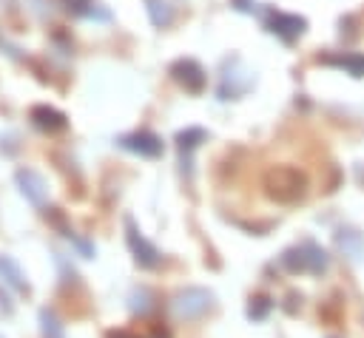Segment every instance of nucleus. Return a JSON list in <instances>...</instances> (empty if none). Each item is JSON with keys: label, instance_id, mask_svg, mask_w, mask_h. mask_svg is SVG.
<instances>
[{"label": "nucleus", "instance_id": "f257e3e1", "mask_svg": "<svg viewBox=\"0 0 364 338\" xmlns=\"http://www.w3.org/2000/svg\"><path fill=\"white\" fill-rule=\"evenodd\" d=\"M264 187L276 202H296L304 196L307 179L296 168H273L264 176Z\"/></svg>", "mask_w": 364, "mask_h": 338}, {"label": "nucleus", "instance_id": "0eeeda50", "mask_svg": "<svg viewBox=\"0 0 364 338\" xmlns=\"http://www.w3.org/2000/svg\"><path fill=\"white\" fill-rule=\"evenodd\" d=\"M336 244H338V250H341L350 261H358V258L364 256V236H361L358 230H353V227H341V230L336 233Z\"/></svg>", "mask_w": 364, "mask_h": 338}, {"label": "nucleus", "instance_id": "6e6552de", "mask_svg": "<svg viewBox=\"0 0 364 338\" xmlns=\"http://www.w3.org/2000/svg\"><path fill=\"white\" fill-rule=\"evenodd\" d=\"M31 119H34V125L37 128H43V131H65V116L60 114V111H54V108H48V105H34L31 108Z\"/></svg>", "mask_w": 364, "mask_h": 338}, {"label": "nucleus", "instance_id": "f8f14e48", "mask_svg": "<svg viewBox=\"0 0 364 338\" xmlns=\"http://www.w3.org/2000/svg\"><path fill=\"white\" fill-rule=\"evenodd\" d=\"M199 139H205V131H199V128H188V131H182L179 136H176V142H179V148L185 151H191L193 145H199Z\"/></svg>", "mask_w": 364, "mask_h": 338}, {"label": "nucleus", "instance_id": "9b49d317", "mask_svg": "<svg viewBox=\"0 0 364 338\" xmlns=\"http://www.w3.org/2000/svg\"><path fill=\"white\" fill-rule=\"evenodd\" d=\"M131 244L136 247V253H139L136 258H139L142 264H156V250H154V247H151V244H148L142 236L136 239V230H131Z\"/></svg>", "mask_w": 364, "mask_h": 338}, {"label": "nucleus", "instance_id": "20e7f679", "mask_svg": "<svg viewBox=\"0 0 364 338\" xmlns=\"http://www.w3.org/2000/svg\"><path fill=\"white\" fill-rule=\"evenodd\" d=\"M304 28H307V20L299 17V14H284V11L270 14V31L279 34L282 40H287V43L296 40V37H301Z\"/></svg>", "mask_w": 364, "mask_h": 338}, {"label": "nucleus", "instance_id": "9d476101", "mask_svg": "<svg viewBox=\"0 0 364 338\" xmlns=\"http://www.w3.org/2000/svg\"><path fill=\"white\" fill-rule=\"evenodd\" d=\"M324 62H336V65L347 68L353 77H361V74H364V57H361V54H341V57H327Z\"/></svg>", "mask_w": 364, "mask_h": 338}, {"label": "nucleus", "instance_id": "f03ea898", "mask_svg": "<svg viewBox=\"0 0 364 338\" xmlns=\"http://www.w3.org/2000/svg\"><path fill=\"white\" fill-rule=\"evenodd\" d=\"M282 261H284L293 273H296V270H299V273H324V270H327V264H330V256H327L318 244L304 241L301 247L287 250Z\"/></svg>", "mask_w": 364, "mask_h": 338}, {"label": "nucleus", "instance_id": "1a4fd4ad", "mask_svg": "<svg viewBox=\"0 0 364 338\" xmlns=\"http://www.w3.org/2000/svg\"><path fill=\"white\" fill-rule=\"evenodd\" d=\"M148 3V14H151V23L154 26H168L173 20V9L165 3V0H145Z\"/></svg>", "mask_w": 364, "mask_h": 338}, {"label": "nucleus", "instance_id": "423d86ee", "mask_svg": "<svg viewBox=\"0 0 364 338\" xmlns=\"http://www.w3.org/2000/svg\"><path fill=\"white\" fill-rule=\"evenodd\" d=\"M119 145L128 148V151H134V153H139V156H159L162 153V139L156 133H151V131L128 133V136L119 139Z\"/></svg>", "mask_w": 364, "mask_h": 338}, {"label": "nucleus", "instance_id": "39448f33", "mask_svg": "<svg viewBox=\"0 0 364 338\" xmlns=\"http://www.w3.org/2000/svg\"><path fill=\"white\" fill-rule=\"evenodd\" d=\"M171 74H173V80L179 82V85H185L188 91H202L205 88V71L199 68V62H193V60H179V62H173L171 65Z\"/></svg>", "mask_w": 364, "mask_h": 338}, {"label": "nucleus", "instance_id": "7ed1b4c3", "mask_svg": "<svg viewBox=\"0 0 364 338\" xmlns=\"http://www.w3.org/2000/svg\"><path fill=\"white\" fill-rule=\"evenodd\" d=\"M208 307H210V293H205V290H185V293H179L176 301H173V310H176L179 318L202 315Z\"/></svg>", "mask_w": 364, "mask_h": 338}]
</instances>
